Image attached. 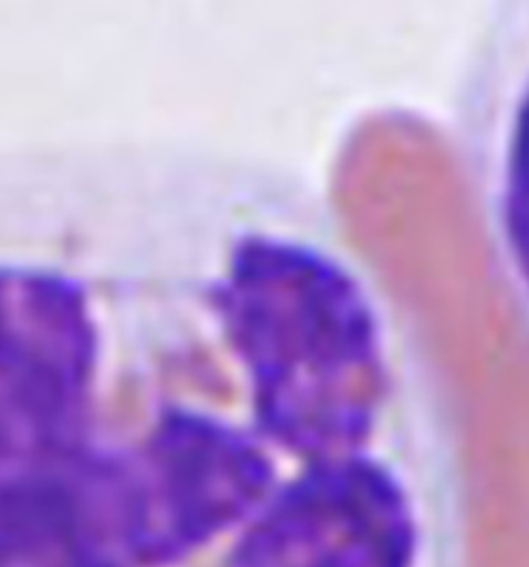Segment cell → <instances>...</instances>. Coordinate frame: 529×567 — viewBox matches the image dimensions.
<instances>
[{
	"instance_id": "4",
	"label": "cell",
	"mask_w": 529,
	"mask_h": 567,
	"mask_svg": "<svg viewBox=\"0 0 529 567\" xmlns=\"http://www.w3.org/2000/svg\"><path fill=\"white\" fill-rule=\"evenodd\" d=\"M0 567H112L54 502L0 509Z\"/></svg>"
},
{
	"instance_id": "2",
	"label": "cell",
	"mask_w": 529,
	"mask_h": 567,
	"mask_svg": "<svg viewBox=\"0 0 529 567\" xmlns=\"http://www.w3.org/2000/svg\"><path fill=\"white\" fill-rule=\"evenodd\" d=\"M90 347L71 284L0 271V491L46 468L73 442Z\"/></svg>"
},
{
	"instance_id": "1",
	"label": "cell",
	"mask_w": 529,
	"mask_h": 567,
	"mask_svg": "<svg viewBox=\"0 0 529 567\" xmlns=\"http://www.w3.org/2000/svg\"><path fill=\"white\" fill-rule=\"evenodd\" d=\"M447 507L438 442L333 460L286 493L232 567H445Z\"/></svg>"
},
{
	"instance_id": "3",
	"label": "cell",
	"mask_w": 529,
	"mask_h": 567,
	"mask_svg": "<svg viewBox=\"0 0 529 567\" xmlns=\"http://www.w3.org/2000/svg\"><path fill=\"white\" fill-rule=\"evenodd\" d=\"M267 468L245 443L199 423L164 429L123 487V522L143 559L185 551L261 495Z\"/></svg>"
}]
</instances>
